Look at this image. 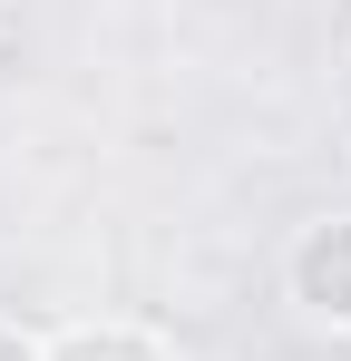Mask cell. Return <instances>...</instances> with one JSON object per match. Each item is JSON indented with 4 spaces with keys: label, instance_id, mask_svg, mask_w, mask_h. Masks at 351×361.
Instances as JSON below:
<instances>
[{
    "label": "cell",
    "instance_id": "obj_1",
    "mask_svg": "<svg viewBox=\"0 0 351 361\" xmlns=\"http://www.w3.org/2000/svg\"><path fill=\"white\" fill-rule=\"evenodd\" d=\"M283 293L302 302L322 332H351V215H312V225L283 244Z\"/></svg>",
    "mask_w": 351,
    "mask_h": 361
},
{
    "label": "cell",
    "instance_id": "obj_2",
    "mask_svg": "<svg viewBox=\"0 0 351 361\" xmlns=\"http://www.w3.org/2000/svg\"><path fill=\"white\" fill-rule=\"evenodd\" d=\"M49 361H176L147 322H68L49 332Z\"/></svg>",
    "mask_w": 351,
    "mask_h": 361
},
{
    "label": "cell",
    "instance_id": "obj_3",
    "mask_svg": "<svg viewBox=\"0 0 351 361\" xmlns=\"http://www.w3.org/2000/svg\"><path fill=\"white\" fill-rule=\"evenodd\" d=\"M0 361H49V342H39L30 322H10V312H0Z\"/></svg>",
    "mask_w": 351,
    "mask_h": 361
}]
</instances>
